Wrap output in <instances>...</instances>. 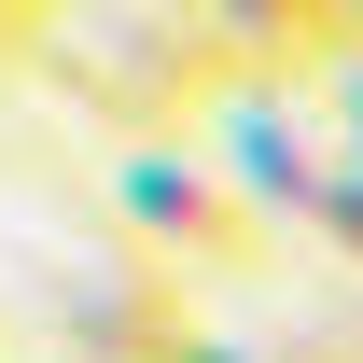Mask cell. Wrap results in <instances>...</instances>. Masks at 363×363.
Listing matches in <instances>:
<instances>
[{
    "label": "cell",
    "instance_id": "1",
    "mask_svg": "<svg viewBox=\"0 0 363 363\" xmlns=\"http://www.w3.org/2000/svg\"><path fill=\"white\" fill-rule=\"evenodd\" d=\"M112 224H126V252H154L168 279H252V266L279 252L266 210L224 182V154H182V140H126Z\"/></svg>",
    "mask_w": 363,
    "mask_h": 363
},
{
    "label": "cell",
    "instance_id": "2",
    "mask_svg": "<svg viewBox=\"0 0 363 363\" xmlns=\"http://www.w3.org/2000/svg\"><path fill=\"white\" fill-rule=\"evenodd\" d=\"M210 56H224L238 84H294V70H350L363 43V0H182Z\"/></svg>",
    "mask_w": 363,
    "mask_h": 363
},
{
    "label": "cell",
    "instance_id": "3",
    "mask_svg": "<svg viewBox=\"0 0 363 363\" xmlns=\"http://www.w3.org/2000/svg\"><path fill=\"white\" fill-rule=\"evenodd\" d=\"M210 126H224V182L266 210V224H308V196H321V154L308 126H294V84H224L210 98Z\"/></svg>",
    "mask_w": 363,
    "mask_h": 363
},
{
    "label": "cell",
    "instance_id": "4",
    "mask_svg": "<svg viewBox=\"0 0 363 363\" xmlns=\"http://www.w3.org/2000/svg\"><path fill=\"white\" fill-rule=\"evenodd\" d=\"M56 321H70V350L84 363H168L196 321H182V279L140 252L126 279H56Z\"/></svg>",
    "mask_w": 363,
    "mask_h": 363
},
{
    "label": "cell",
    "instance_id": "5",
    "mask_svg": "<svg viewBox=\"0 0 363 363\" xmlns=\"http://www.w3.org/2000/svg\"><path fill=\"white\" fill-rule=\"evenodd\" d=\"M308 224H321V238H335V252L363 266V154H335V168H321V196H308Z\"/></svg>",
    "mask_w": 363,
    "mask_h": 363
},
{
    "label": "cell",
    "instance_id": "6",
    "mask_svg": "<svg viewBox=\"0 0 363 363\" xmlns=\"http://www.w3.org/2000/svg\"><path fill=\"white\" fill-rule=\"evenodd\" d=\"M168 363H294V350H252V335H182Z\"/></svg>",
    "mask_w": 363,
    "mask_h": 363
},
{
    "label": "cell",
    "instance_id": "7",
    "mask_svg": "<svg viewBox=\"0 0 363 363\" xmlns=\"http://www.w3.org/2000/svg\"><path fill=\"white\" fill-rule=\"evenodd\" d=\"M28 28H56V0H0V43H28Z\"/></svg>",
    "mask_w": 363,
    "mask_h": 363
}]
</instances>
